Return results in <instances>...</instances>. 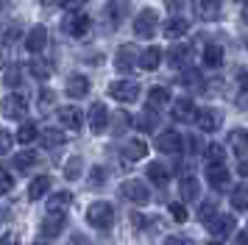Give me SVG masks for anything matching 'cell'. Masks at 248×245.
Listing matches in <instances>:
<instances>
[{
    "label": "cell",
    "instance_id": "8d00e7d4",
    "mask_svg": "<svg viewBox=\"0 0 248 245\" xmlns=\"http://www.w3.org/2000/svg\"><path fill=\"white\" fill-rule=\"evenodd\" d=\"M206 159H209V165H223L226 148L223 145H209V148H206Z\"/></svg>",
    "mask_w": 248,
    "mask_h": 245
},
{
    "label": "cell",
    "instance_id": "ffe728a7",
    "mask_svg": "<svg viewBox=\"0 0 248 245\" xmlns=\"http://www.w3.org/2000/svg\"><path fill=\"white\" fill-rule=\"evenodd\" d=\"M73 203L70 192H56V195H47V214H64Z\"/></svg>",
    "mask_w": 248,
    "mask_h": 245
},
{
    "label": "cell",
    "instance_id": "8fae6325",
    "mask_svg": "<svg viewBox=\"0 0 248 245\" xmlns=\"http://www.w3.org/2000/svg\"><path fill=\"white\" fill-rule=\"evenodd\" d=\"M206 226H209V234H212V237H220V240H223V237H229V234L234 231L237 220L232 214H215Z\"/></svg>",
    "mask_w": 248,
    "mask_h": 245
},
{
    "label": "cell",
    "instance_id": "2e32d148",
    "mask_svg": "<svg viewBox=\"0 0 248 245\" xmlns=\"http://www.w3.org/2000/svg\"><path fill=\"white\" fill-rule=\"evenodd\" d=\"M59 120L64 122V128L78 131L81 125H84V111H81L78 106H62V109H59Z\"/></svg>",
    "mask_w": 248,
    "mask_h": 245
},
{
    "label": "cell",
    "instance_id": "7c38bea8",
    "mask_svg": "<svg viewBox=\"0 0 248 245\" xmlns=\"http://www.w3.org/2000/svg\"><path fill=\"white\" fill-rule=\"evenodd\" d=\"M25 47H28V53H42L47 47V28L45 25H34L28 36H25Z\"/></svg>",
    "mask_w": 248,
    "mask_h": 245
},
{
    "label": "cell",
    "instance_id": "c3c4849f",
    "mask_svg": "<svg viewBox=\"0 0 248 245\" xmlns=\"http://www.w3.org/2000/svg\"><path fill=\"white\" fill-rule=\"evenodd\" d=\"M162 245H192V240L190 237H168Z\"/></svg>",
    "mask_w": 248,
    "mask_h": 245
},
{
    "label": "cell",
    "instance_id": "9c48e42d",
    "mask_svg": "<svg viewBox=\"0 0 248 245\" xmlns=\"http://www.w3.org/2000/svg\"><path fill=\"white\" fill-rule=\"evenodd\" d=\"M62 28L70 33V36H76V39H81V36H87L92 28V20L87 17V14H73V17H67V20L62 22Z\"/></svg>",
    "mask_w": 248,
    "mask_h": 245
},
{
    "label": "cell",
    "instance_id": "277c9868",
    "mask_svg": "<svg viewBox=\"0 0 248 245\" xmlns=\"http://www.w3.org/2000/svg\"><path fill=\"white\" fill-rule=\"evenodd\" d=\"M109 98H114L117 103H134L140 98V84H134V81H112L109 84Z\"/></svg>",
    "mask_w": 248,
    "mask_h": 245
},
{
    "label": "cell",
    "instance_id": "6f0895ef",
    "mask_svg": "<svg viewBox=\"0 0 248 245\" xmlns=\"http://www.w3.org/2000/svg\"><path fill=\"white\" fill-rule=\"evenodd\" d=\"M6 9H9V0H0V14H3Z\"/></svg>",
    "mask_w": 248,
    "mask_h": 245
},
{
    "label": "cell",
    "instance_id": "e0dca14e",
    "mask_svg": "<svg viewBox=\"0 0 248 245\" xmlns=\"http://www.w3.org/2000/svg\"><path fill=\"white\" fill-rule=\"evenodd\" d=\"M64 92H67L70 98H87V92H90V78L81 76V73L70 76V78H67V87H64Z\"/></svg>",
    "mask_w": 248,
    "mask_h": 245
},
{
    "label": "cell",
    "instance_id": "681fc988",
    "mask_svg": "<svg viewBox=\"0 0 248 245\" xmlns=\"http://www.w3.org/2000/svg\"><path fill=\"white\" fill-rule=\"evenodd\" d=\"M67 245H90V240H87L84 234H73V237L67 240Z\"/></svg>",
    "mask_w": 248,
    "mask_h": 245
},
{
    "label": "cell",
    "instance_id": "d590c367",
    "mask_svg": "<svg viewBox=\"0 0 248 245\" xmlns=\"http://www.w3.org/2000/svg\"><path fill=\"white\" fill-rule=\"evenodd\" d=\"M28 70H31V76L39 78V81H47V78H50V73H53V70H50V64H47V61H42V59L31 61V64H28Z\"/></svg>",
    "mask_w": 248,
    "mask_h": 245
},
{
    "label": "cell",
    "instance_id": "4316f807",
    "mask_svg": "<svg viewBox=\"0 0 248 245\" xmlns=\"http://www.w3.org/2000/svg\"><path fill=\"white\" fill-rule=\"evenodd\" d=\"M145 153H148V145L142 142V139H128V142L123 145V156L125 159H131V162L145 159Z\"/></svg>",
    "mask_w": 248,
    "mask_h": 245
},
{
    "label": "cell",
    "instance_id": "d4e9b609",
    "mask_svg": "<svg viewBox=\"0 0 248 245\" xmlns=\"http://www.w3.org/2000/svg\"><path fill=\"white\" fill-rule=\"evenodd\" d=\"M165 106H170V92L165 87H154L151 92H148V109H165Z\"/></svg>",
    "mask_w": 248,
    "mask_h": 245
},
{
    "label": "cell",
    "instance_id": "9f6ffc18",
    "mask_svg": "<svg viewBox=\"0 0 248 245\" xmlns=\"http://www.w3.org/2000/svg\"><path fill=\"white\" fill-rule=\"evenodd\" d=\"M181 6H184V0H168V9H181Z\"/></svg>",
    "mask_w": 248,
    "mask_h": 245
},
{
    "label": "cell",
    "instance_id": "5bb4252c",
    "mask_svg": "<svg viewBox=\"0 0 248 245\" xmlns=\"http://www.w3.org/2000/svg\"><path fill=\"white\" fill-rule=\"evenodd\" d=\"M173 120L176 122H192L195 117H198V111H195V103H192L190 98H179L176 103H173Z\"/></svg>",
    "mask_w": 248,
    "mask_h": 245
},
{
    "label": "cell",
    "instance_id": "f5cc1de1",
    "mask_svg": "<svg viewBox=\"0 0 248 245\" xmlns=\"http://www.w3.org/2000/svg\"><path fill=\"white\" fill-rule=\"evenodd\" d=\"M240 20L248 25V0H243V6H240Z\"/></svg>",
    "mask_w": 248,
    "mask_h": 245
},
{
    "label": "cell",
    "instance_id": "f6af8a7d",
    "mask_svg": "<svg viewBox=\"0 0 248 245\" xmlns=\"http://www.w3.org/2000/svg\"><path fill=\"white\" fill-rule=\"evenodd\" d=\"M170 214H173V220L176 223H184L187 220V209H184V203H170Z\"/></svg>",
    "mask_w": 248,
    "mask_h": 245
},
{
    "label": "cell",
    "instance_id": "e575fe53",
    "mask_svg": "<svg viewBox=\"0 0 248 245\" xmlns=\"http://www.w3.org/2000/svg\"><path fill=\"white\" fill-rule=\"evenodd\" d=\"M36 137H39V131H36L34 122H23V125L17 128V142H20V145H31Z\"/></svg>",
    "mask_w": 248,
    "mask_h": 245
},
{
    "label": "cell",
    "instance_id": "44dd1931",
    "mask_svg": "<svg viewBox=\"0 0 248 245\" xmlns=\"http://www.w3.org/2000/svg\"><path fill=\"white\" fill-rule=\"evenodd\" d=\"M206 178H209L212 189H226L229 187V170H226V165H209L206 167Z\"/></svg>",
    "mask_w": 248,
    "mask_h": 245
},
{
    "label": "cell",
    "instance_id": "d6986e66",
    "mask_svg": "<svg viewBox=\"0 0 248 245\" xmlns=\"http://www.w3.org/2000/svg\"><path fill=\"white\" fill-rule=\"evenodd\" d=\"M229 151H234L240 159L248 153V128H234L229 134Z\"/></svg>",
    "mask_w": 248,
    "mask_h": 245
},
{
    "label": "cell",
    "instance_id": "4dcf8cb0",
    "mask_svg": "<svg viewBox=\"0 0 248 245\" xmlns=\"http://www.w3.org/2000/svg\"><path fill=\"white\" fill-rule=\"evenodd\" d=\"M203 64L212 67V70L223 64V47L220 45H206L203 47Z\"/></svg>",
    "mask_w": 248,
    "mask_h": 245
},
{
    "label": "cell",
    "instance_id": "f907efd6",
    "mask_svg": "<svg viewBox=\"0 0 248 245\" xmlns=\"http://www.w3.org/2000/svg\"><path fill=\"white\" fill-rule=\"evenodd\" d=\"M237 173L243 178H248V159H240V165H237Z\"/></svg>",
    "mask_w": 248,
    "mask_h": 245
},
{
    "label": "cell",
    "instance_id": "d6a6232c",
    "mask_svg": "<svg viewBox=\"0 0 248 245\" xmlns=\"http://www.w3.org/2000/svg\"><path fill=\"white\" fill-rule=\"evenodd\" d=\"M223 0H198V11L203 14V20H217Z\"/></svg>",
    "mask_w": 248,
    "mask_h": 245
},
{
    "label": "cell",
    "instance_id": "ba28073f",
    "mask_svg": "<svg viewBox=\"0 0 248 245\" xmlns=\"http://www.w3.org/2000/svg\"><path fill=\"white\" fill-rule=\"evenodd\" d=\"M140 64V56L131 45H123V47H117V53H114V70L117 73H131V67Z\"/></svg>",
    "mask_w": 248,
    "mask_h": 245
},
{
    "label": "cell",
    "instance_id": "6125c7cd",
    "mask_svg": "<svg viewBox=\"0 0 248 245\" xmlns=\"http://www.w3.org/2000/svg\"><path fill=\"white\" fill-rule=\"evenodd\" d=\"M36 245H45V243H36Z\"/></svg>",
    "mask_w": 248,
    "mask_h": 245
},
{
    "label": "cell",
    "instance_id": "6da1fadb",
    "mask_svg": "<svg viewBox=\"0 0 248 245\" xmlns=\"http://www.w3.org/2000/svg\"><path fill=\"white\" fill-rule=\"evenodd\" d=\"M87 223L95 226V229H101V231L112 229V223H114L112 203H106V200H95V203H90V206H87Z\"/></svg>",
    "mask_w": 248,
    "mask_h": 245
},
{
    "label": "cell",
    "instance_id": "ac0fdd59",
    "mask_svg": "<svg viewBox=\"0 0 248 245\" xmlns=\"http://www.w3.org/2000/svg\"><path fill=\"white\" fill-rule=\"evenodd\" d=\"M23 39V28H20V22L14 20H3L0 22V42L3 45H14Z\"/></svg>",
    "mask_w": 248,
    "mask_h": 245
},
{
    "label": "cell",
    "instance_id": "f35d334b",
    "mask_svg": "<svg viewBox=\"0 0 248 245\" xmlns=\"http://www.w3.org/2000/svg\"><path fill=\"white\" fill-rule=\"evenodd\" d=\"M64 176L70 178V181H76V178H81V159L78 156H73L67 165H64Z\"/></svg>",
    "mask_w": 248,
    "mask_h": 245
},
{
    "label": "cell",
    "instance_id": "680465c9",
    "mask_svg": "<svg viewBox=\"0 0 248 245\" xmlns=\"http://www.w3.org/2000/svg\"><path fill=\"white\" fill-rule=\"evenodd\" d=\"M0 67H6V53L0 50Z\"/></svg>",
    "mask_w": 248,
    "mask_h": 245
},
{
    "label": "cell",
    "instance_id": "484cf974",
    "mask_svg": "<svg viewBox=\"0 0 248 245\" xmlns=\"http://www.w3.org/2000/svg\"><path fill=\"white\" fill-rule=\"evenodd\" d=\"M159 64H162V47H156V45H154V47H145V53L140 56V67L151 73V70H156Z\"/></svg>",
    "mask_w": 248,
    "mask_h": 245
},
{
    "label": "cell",
    "instance_id": "5b68a950",
    "mask_svg": "<svg viewBox=\"0 0 248 245\" xmlns=\"http://www.w3.org/2000/svg\"><path fill=\"white\" fill-rule=\"evenodd\" d=\"M0 106H3V114L9 120H23L25 111H28V100L20 92H12V95H6V98L0 100Z\"/></svg>",
    "mask_w": 248,
    "mask_h": 245
},
{
    "label": "cell",
    "instance_id": "7402d4cb",
    "mask_svg": "<svg viewBox=\"0 0 248 245\" xmlns=\"http://www.w3.org/2000/svg\"><path fill=\"white\" fill-rule=\"evenodd\" d=\"M181 198L195 203V200H201V184H198V178L195 176H184L181 178Z\"/></svg>",
    "mask_w": 248,
    "mask_h": 245
},
{
    "label": "cell",
    "instance_id": "bcb514c9",
    "mask_svg": "<svg viewBox=\"0 0 248 245\" xmlns=\"http://www.w3.org/2000/svg\"><path fill=\"white\" fill-rule=\"evenodd\" d=\"M12 151V134L0 128V153H9Z\"/></svg>",
    "mask_w": 248,
    "mask_h": 245
},
{
    "label": "cell",
    "instance_id": "7dc6e473",
    "mask_svg": "<svg viewBox=\"0 0 248 245\" xmlns=\"http://www.w3.org/2000/svg\"><path fill=\"white\" fill-rule=\"evenodd\" d=\"M184 81H187V87H201V76L195 70H187L184 73Z\"/></svg>",
    "mask_w": 248,
    "mask_h": 245
},
{
    "label": "cell",
    "instance_id": "603a6c76",
    "mask_svg": "<svg viewBox=\"0 0 248 245\" xmlns=\"http://www.w3.org/2000/svg\"><path fill=\"white\" fill-rule=\"evenodd\" d=\"M39 231H42V237H59L64 231V214H47L39 226Z\"/></svg>",
    "mask_w": 248,
    "mask_h": 245
},
{
    "label": "cell",
    "instance_id": "816d5d0a",
    "mask_svg": "<svg viewBox=\"0 0 248 245\" xmlns=\"http://www.w3.org/2000/svg\"><path fill=\"white\" fill-rule=\"evenodd\" d=\"M39 103H53V92H50V89L39 92Z\"/></svg>",
    "mask_w": 248,
    "mask_h": 245
},
{
    "label": "cell",
    "instance_id": "7bdbcfd3",
    "mask_svg": "<svg viewBox=\"0 0 248 245\" xmlns=\"http://www.w3.org/2000/svg\"><path fill=\"white\" fill-rule=\"evenodd\" d=\"M59 6L64 11H73V14H81V9L87 6V0H59Z\"/></svg>",
    "mask_w": 248,
    "mask_h": 245
},
{
    "label": "cell",
    "instance_id": "ab89813d",
    "mask_svg": "<svg viewBox=\"0 0 248 245\" xmlns=\"http://www.w3.org/2000/svg\"><path fill=\"white\" fill-rule=\"evenodd\" d=\"M120 14H123V6H120V3H109V6H106V20L112 17V28H117V25L123 22Z\"/></svg>",
    "mask_w": 248,
    "mask_h": 245
},
{
    "label": "cell",
    "instance_id": "3957f363",
    "mask_svg": "<svg viewBox=\"0 0 248 245\" xmlns=\"http://www.w3.org/2000/svg\"><path fill=\"white\" fill-rule=\"evenodd\" d=\"M156 25H159V14L154 9H142L134 17V33L140 39H151L154 31H156Z\"/></svg>",
    "mask_w": 248,
    "mask_h": 245
},
{
    "label": "cell",
    "instance_id": "f1b7e54d",
    "mask_svg": "<svg viewBox=\"0 0 248 245\" xmlns=\"http://www.w3.org/2000/svg\"><path fill=\"white\" fill-rule=\"evenodd\" d=\"M148 178L154 181V187H168V184H170V173H168V167L159 165V162L148 165Z\"/></svg>",
    "mask_w": 248,
    "mask_h": 245
},
{
    "label": "cell",
    "instance_id": "7a4b0ae2",
    "mask_svg": "<svg viewBox=\"0 0 248 245\" xmlns=\"http://www.w3.org/2000/svg\"><path fill=\"white\" fill-rule=\"evenodd\" d=\"M120 195H123L128 203H137V206L151 203V189H148L142 181H137V178H128V181L120 184Z\"/></svg>",
    "mask_w": 248,
    "mask_h": 245
},
{
    "label": "cell",
    "instance_id": "cb8c5ba5",
    "mask_svg": "<svg viewBox=\"0 0 248 245\" xmlns=\"http://www.w3.org/2000/svg\"><path fill=\"white\" fill-rule=\"evenodd\" d=\"M64 142H67V137H64L62 128H42V148L45 151H56Z\"/></svg>",
    "mask_w": 248,
    "mask_h": 245
},
{
    "label": "cell",
    "instance_id": "94428289",
    "mask_svg": "<svg viewBox=\"0 0 248 245\" xmlns=\"http://www.w3.org/2000/svg\"><path fill=\"white\" fill-rule=\"evenodd\" d=\"M42 3H50V0H42Z\"/></svg>",
    "mask_w": 248,
    "mask_h": 245
},
{
    "label": "cell",
    "instance_id": "74e56055",
    "mask_svg": "<svg viewBox=\"0 0 248 245\" xmlns=\"http://www.w3.org/2000/svg\"><path fill=\"white\" fill-rule=\"evenodd\" d=\"M12 189H14V176L6 167H0V195H9Z\"/></svg>",
    "mask_w": 248,
    "mask_h": 245
},
{
    "label": "cell",
    "instance_id": "91938a15",
    "mask_svg": "<svg viewBox=\"0 0 248 245\" xmlns=\"http://www.w3.org/2000/svg\"><path fill=\"white\" fill-rule=\"evenodd\" d=\"M209 245H223V243H209Z\"/></svg>",
    "mask_w": 248,
    "mask_h": 245
},
{
    "label": "cell",
    "instance_id": "b9f144b4",
    "mask_svg": "<svg viewBox=\"0 0 248 245\" xmlns=\"http://www.w3.org/2000/svg\"><path fill=\"white\" fill-rule=\"evenodd\" d=\"M20 78H23V70H20V64L6 67V84H9V87H17V84H20Z\"/></svg>",
    "mask_w": 248,
    "mask_h": 245
},
{
    "label": "cell",
    "instance_id": "db71d44e",
    "mask_svg": "<svg viewBox=\"0 0 248 245\" xmlns=\"http://www.w3.org/2000/svg\"><path fill=\"white\" fill-rule=\"evenodd\" d=\"M234 245H248V231H240V234H237Z\"/></svg>",
    "mask_w": 248,
    "mask_h": 245
},
{
    "label": "cell",
    "instance_id": "9a60e30c",
    "mask_svg": "<svg viewBox=\"0 0 248 245\" xmlns=\"http://www.w3.org/2000/svg\"><path fill=\"white\" fill-rule=\"evenodd\" d=\"M162 31H165V36L173 39V42H176V39H184L187 31H190V20H187V17H170Z\"/></svg>",
    "mask_w": 248,
    "mask_h": 245
},
{
    "label": "cell",
    "instance_id": "836d02e7",
    "mask_svg": "<svg viewBox=\"0 0 248 245\" xmlns=\"http://www.w3.org/2000/svg\"><path fill=\"white\" fill-rule=\"evenodd\" d=\"M232 206L237 212H246L248 209V187L246 184H240V187L232 189Z\"/></svg>",
    "mask_w": 248,
    "mask_h": 245
},
{
    "label": "cell",
    "instance_id": "11a10c76",
    "mask_svg": "<svg viewBox=\"0 0 248 245\" xmlns=\"http://www.w3.org/2000/svg\"><path fill=\"white\" fill-rule=\"evenodd\" d=\"M0 245H14V234H3L0 237Z\"/></svg>",
    "mask_w": 248,
    "mask_h": 245
},
{
    "label": "cell",
    "instance_id": "83f0119b",
    "mask_svg": "<svg viewBox=\"0 0 248 245\" xmlns=\"http://www.w3.org/2000/svg\"><path fill=\"white\" fill-rule=\"evenodd\" d=\"M50 176H39V178H34L31 181V187H28V198L31 200H42V195H47L50 192Z\"/></svg>",
    "mask_w": 248,
    "mask_h": 245
},
{
    "label": "cell",
    "instance_id": "4fadbf2b",
    "mask_svg": "<svg viewBox=\"0 0 248 245\" xmlns=\"http://www.w3.org/2000/svg\"><path fill=\"white\" fill-rule=\"evenodd\" d=\"M87 120H90L92 134H101L103 128L109 125V109H106L103 103H92V106H90V114H87Z\"/></svg>",
    "mask_w": 248,
    "mask_h": 245
},
{
    "label": "cell",
    "instance_id": "30bf717a",
    "mask_svg": "<svg viewBox=\"0 0 248 245\" xmlns=\"http://www.w3.org/2000/svg\"><path fill=\"white\" fill-rule=\"evenodd\" d=\"M156 148L162 153H181L184 151V139L179 131H162L156 137Z\"/></svg>",
    "mask_w": 248,
    "mask_h": 245
},
{
    "label": "cell",
    "instance_id": "60d3db41",
    "mask_svg": "<svg viewBox=\"0 0 248 245\" xmlns=\"http://www.w3.org/2000/svg\"><path fill=\"white\" fill-rule=\"evenodd\" d=\"M215 209H217V206H215V200H203L201 206H198V217H201L203 223H209L215 217Z\"/></svg>",
    "mask_w": 248,
    "mask_h": 245
},
{
    "label": "cell",
    "instance_id": "f546056e",
    "mask_svg": "<svg viewBox=\"0 0 248 245\" xmlns=\"http://www.w3.org/2000/svg\"><path fill=\"white\" fill-rule=\"evenodd\" d=\"M137 128H140V131H145V134H151L154 128H159V111L145 109L140 117H137Z\"/></svg>",
    "mask_w": 248,
    "mask_h": 245
},
{
    "label": "cell",
    "instance_id": "1f68e13d",
    "mask_svg": "<svg viewBox=\"0 0 248 245\" xmlns=\"http://www.w3.org/2000/svg\"><path fill=\"white\" fill-rule=\"evenodd\" d=\"M39 162V153L36 151H20V153L14 156V167L20 170V173H25V170H31V167Z\"/></svg>",
    "mask_w": 248,
    "mask_h": 245
},
{
    "label": "cell",
    "instance_id": "52a82bcc",
    "mask_svg": "<svg viewBox=\"0 0 248 245\" xmlns=\"http://www.w3.org/2000/svg\"><path fill=\"white\" fill-rule=\"evenodd\" d=\"M195 122H198V128H201V131L212 134V131H217V128L223 125V111H217V109H212V106H206V109L198 111Z\"/></svg>",
    "mask_w": 248,
    "mask_h": 245
},
{
    "label": "cell",
    "instance_id": "8992f818",
    "mask_svg": "<svg viewBox=\"0 0 248 245\" xmlns=\"http://www.w3.org/2000/svg\"><path fill=\"white\" fill-rule=\"evenodd\" d=\"M192 45L190 42H176L173 47H170V53H168V64L173 67V70H187L192 61Z\"/></svg>",
    "mask_w": 248,
    "mask_h": 245
},
{
    "label": "cell",
    "instance_id": "ee69618b",
    "mask_svg": "<svg viewBox=\"0 0 248 245\" xmlns=\"http://www.w3.org/2000/svg\"><path fill=\"white\" fill-rule=\"evenodd\" d=\"M103 181H106V173H103L101 165H95V167H92V173H90V184H92V187H101Z\"/></svg>",
    "mask_w": 248,
    "mask_h": 245
}]
</instances>
